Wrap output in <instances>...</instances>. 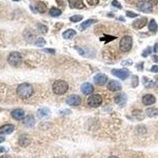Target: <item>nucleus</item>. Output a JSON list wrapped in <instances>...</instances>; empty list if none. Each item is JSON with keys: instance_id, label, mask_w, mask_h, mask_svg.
Returning a JSON list of instances; mask_svg holds the SVG:
<instances>
[{"instance_id": "obj_1", "label": "nucleus", "mask_w": 158, "mask_h": 158, "mask_svg": "<svg viewBox=\"0 0 158 158\" xmlns=\"http://www.w3.org/2000/svg\"><path fill=\"white\" fill-rule=\"evenodd\" d=\"M17 93L22 99L29 98L33 93V88L30 84L22 83L18 85L17 89Z\"/></svg>"}, {"instance_id": "obj_2", "label": "nucleus", "mask_w": 158, "mask_h": 158, "mask_svg": "<svg viewBox=\"0 0 158 158\" xmlns=\"http://www.w3.org/2000/svg\"><path fill=\"white\" fill-rule=\"evenodd\" d=\"M68 84L63 80H57L52 85V90L56 95L65 94L68 90Z\"/></svg>"}, {"instance_id": "obj_3", "label": "nucleus", "mask_w": 158, "mask_h": 158, "mask_svg": "<svg viewBox=\"0 0 158 158\" xmlns=\"http://www.w3.org/2000/svg\"><path fill=\"white\" fill-rule=\"evenodd\" d=\"M133 40L130 36H125L121 39L120 43V48L123 52H129L132 48Z\"/></svg>"}, {"instance_id": "obj_4", "label": "nucleus", "mask_w": 158, "mask_h": 158, "mask_svg": "<svg viewBox=\"0 0 158 158\" xmlns=\"http://www.w3.org/2000/svg\"><path fill=\"white\" fill-rule=\"evenodd\" d=\"M22 56L19 52H14L10 54L8 57V63L12 67H18L21 63Z\"/></svg>"}, {"instance_id": "obj_5", "label": "nucleus", "mask_w": 158, "mask_h": 158, "mask_svg": "<svg viewBox=\"0 0 158 158\" xmlns=\"http://www.w3.org/2000/svg\"><path fill=\"white\" fill-rule=\"evenodd\" d=\"M102 99L101 96H100L98 94H94L90 96L88 99V104L89 106H91L93 108H98L102 104Z\"/></svg>"}, {"instance_id": "obj_6", "label": "nucleus", "mask_w": 158, "mask_h": 158, "mask_svg": "<svg viewBox=\"0 0 158 158\" xmlns=\"http://www.w3.org/2000/svg\"><path fill=\"white\" fill-rule=\"evenodd\" d=\"M112 74L116 76V77H119L121 80H125L130 75V71L128 69L126 68H123V69H113L112 70Z\"/></svg>"}, {"instance_id": "obj_7", "label": "nucleus", "mask_w": 158, "mask_h": 158, "mask_svg": "<svg viewBox=\"0 0 158 158\" xmlns=\"http://www.w3.org/2000/svg\"><path fill=\"white\" fill-rule=\"evenodd\" d=\"M138 9L143 13L149 14L151 13L153 11V6L150 3H149L147 1H141L138 2L137 4Z\"/></svg>"}, {"instance_id": "obj_8", "label": "nucleus", "mask_w": 158, "mask_h": 158, "mask_svg": "<svg viewBox=\"0 0 158 158\" xmlns=\"http://www.w3.org/2000/svg\"><path fill=\"white\" fill-rule=\"evenodd\" d=\"M93 81L97 85L99 86H102L104 85H105L108 81V77L105 74H101V73H98L97 74L93 77Z\"/></svg>"}, {"instance_id": "obj_9", "label": "nucleus", "mask_w": 158, "mask_h": 158, "mask_svg": "<svg viewBox=\"0 0 158 158\" xmlns=\"http://www.w3.org/2000/svg\"><path fill=\"white\" fill-rule=\"evenodd\" d=\"M67 104L70 106H78L81 104V100L77 95H71L67 99Z\"/></svg>"}, {"instance_id": "obj_10", "label": "nucleus", "mask_w": 158, "mask_h": 158, "mask_svg": "<svg viewBox=\"0 0 158 158\" xmlns=\"http://www.w3.org/2000/svg\"><path fill=\"white\" fill-rule=\"evenodd\" d=\"M36 116H38L40 119H43V120L49 119L51 116V111L48 108H40L36 112Z\"/></svg>"}, {"instance_id": "obj_11", "label": "nucleus", "mask_w": 158, "mask_h": 158, "mask_svg": "<svg viewBox=\"0 0 158 158\" xmlns=\"http://www.w3.org/2000/svg\"><path fill=\"white\" fill-rule=\"evenodd\" d=\"M108 89L112 92H118L122 89V85L118 81L112 80L108 84Z\"/></svg>"}, {"instance_id": "obj_12", "label": "nucleus", "mask_w": 158, "mask_h": 158, "mask_svg": "<svg viewBox=\"0 0 158 158\" xmlns=\"http://www.w3.org/2000/svg\"><path fill=\"white\" fill-rule=\"evenodd\" d=\"M81 91L82 92V93L85 95H90L91 93H93V92L94 91L93 85L91 83L85 82L84 84L81 85Z\"/></svg>"}, {"instance_id": "obj_13", "label": "nucleus", "mask_w": 158, "mask_h": 158, "mask_svg": "<svg viewBox=\"0 0 158 158\" xmlns=\"http://www.w3.org/2000/svg\"><path fill=\"white\" fill-rule=\"evenodd\" d=\"M126 100H127V97L124 93H120L116 94L115 97V102H116V104H119V105L125 104Z\"/></svg>"}, {"instance_id": "obj_14", "label": "nucleus", "mask_w": 158, "mask_h": 158, "mask_svg": "<svg viewBox=\"0 0 158 158\" xmlns=\"http://www.w3.org/2000/svg\"><path fill=\"white\" fill-rule=\"evenodd\" d=\"M146 23H147V18H141L134 21L133 26L134 28L136 29H140V28H143L145 25H146Z\"/></svg>"}, {"instance_id": "obj_15", "label": "nucleus", "mask_w": 158, "mask_h": 158, "mask_svg": "<svg viewBox=\"0 0 158 158\" xmlns=\"http://www.w3.org/2000/svg\"><path fill=\"white\" fill-rule=\"evenodd\" d=\"M156 102V98L153 95L146 94L142 97V103L145 105H152Z\"/></svg>"}, {"instance_id": "obj_16", "label": "nucleus", "mask_w": 158, "mask_h": 158, "mask_svg": "<svg viewBox=\"0 0 158 158\" xmlns=\"http://www.w3.org/2000/svg\"><path fill=\"white\" fill-rule=\"evenodd\" d=\"M69 4L72 9H82L85 7L83 0H69Z\"/></svg>"}, {"instance_id": "obj_17", "label": "nucleus", "mask_w": 158, "mask_h": 158, "mask_svg": "<svg viewBox=\"0 0 158 158\" xmlns=\"http://www.w3.org/2000/svg\"><path fill=\"white\" fill-rule=\"evenodd\" d=\"M14 130V126L12 124H7L0 127V134H10Z\"/></svg>"}, {"instance_id": "obj_18", "label": "nucleus", "mask_w": 158, "mask_h": 158, "mask_svg": "<svg viewBox=\"0 0 158 158\" xmlns=\"http://www.w3.org/2000/svg\"><path fill=\"white\" fill-rule=\"evenodd\" d=\"M11 116L12 117L17 120H21L22 119H24V116H25V112L21 109H16L14 110L12 112H11Z\"/></svg>"}, {"instance_id": "obj_19", "label": "nucleus", "mask_w": 158, "mask_h": 158, "mask_svg": "<svg viewBox=\"0 0 158 158\" xmlns=\"http://www.w3.org/2000/svg\"><path fill=\"white\" fill-rule=\"evenodd\" d=\"M23 123H24L25 126H28V127H32V126L35 125L36 120L32 116H27L26 117L24 118Z\"/></svg>"}, {"instance_id": "obj_20", "label": "nucleus", "mask_w": 158, "mask_h": 158, "mask_svg": "<svg viewBox=\"0 0 158 158\" xmlns=\"http://www.w3.org/2000/svg\"><path fill=\"white\" fill-rule=\"evenodd\" d=\"M19 143L22 146H26L30 143V138L28 137V135L26 134H23L21 135L19 138Z\"/></svg>"}, {"instance_id": "obj_21", "label": "nucleus", "mask_w": 158, "mask_h": 158, "mask_svg": "<svg viewBox=\"0 0 158 158\" xmlns=\"http://www.w3.org/2000/svg\"><path fill=\"white\" fill-rule=\"evenodd\" d=\"M94 23H96V20L94 19H89L87 21L82 22L80 25V29L81 30H85L89 27H90L92 25H93Z\"/></svg>"}, {"instance_id": "obj_22", "label": "nucleus", "mask_w": 158, "mask_h": 158, "mask_svg": "<svg viewBox=\"0 0 158 158\" xmlns=\"http://www.w3.org/2000/svg\"><path fill=\"white\" fill-rule=\"evenodd\" d=\"M76 35V31L74 29H67L63 33V37L66 40H69L74 37Z\"/></svg>"}, {"instance_id": "obj_23", "label": "nucleus", "mask_w": 158, "mask_h": 158, "mask_svg": "<svg viewBox=\"0 0 158 158\" xmlns=\"http://www.w3.org/2000/svg\"><path fill=\"white\" fill-rule=\"evenodd\" d=\"M146 115L149 117H155V116H158V109L156 108H149L146 109L145 111Z\"/></svg>"}, {"instance_id": "obj_24", "label": "nucleus", "mask_w": 158, "mask_h": 158, "mask_svg": "<svg viewBox=\"0 0 158 158\" xmlns=\"http://www.w3.org/2000/svg\"><path fill=\"white\" fill-rule=\"evenodd\" d=\"M36 9L37 10L38 12L40 13H44L47 10V7H46V5L44 3L42 2H39L37 3V4L36 5Z\"/></svg>"}, {"instance_id": "obj_25", "label": "nucleus", "mask_w": 158, "mask_h": 158, "mask_svg": "<svg viewBox=\"0 0 158 158\" xmlns=\"http://www.w3.org/2000/svg\"><path fill=\"white\" fill-rule=\"evenodd\" d=\"M61 14H62V11H60L59 9L55 8V7L52 8L49 11V14L52 17H58V16H59Z\"/></svg>"}, {"instance_id": "obj_26", "label": "nucleus", "mask_w": 158, "mask_h": 158, "mask_svg": "<svg viewBox=\"0 0 158 158\" xmlns=\"http://www.w3.org/2000/svg\"><path fill=\"white\" fill-rule=\"evenodd\" d=\"M149 29L151 32H156L157 30V24L156 23L155 20H151L149 24Z\"/></svg>"}, {"instance_id": "obj_27", "label": "nucleus", "mask_w": 158, "mask_h": 158, "mask_svg": "<svg viewBox=\"0 0 158 158\" xmlns=\"http://www.w3.org/2000/svg\"><path fill=\"white\" fill-rule=\"evenodd\" d=\"M83 19V16H81V15H74V16H72V17H70V21H72V22H78V21H81Z\"/></svg>"}, {"instance_id": "obj_28", "label": "nucleus", "mask_w": 158, "mask_h": 158, "mask_svg": "<svg viewBox=\"0 0 158 158\" xmlns=\"http://www.w3.org/2000/svg\"><path fill=\"white\" fill-rule=\"evenodd\" d=\"M38 29L40 30V32L43 33V34H45L46 32H48V27L46 25H43V24H38L37 25Z\"/></svg>"}, {"instance_id": "obj_29", "label": "nucleus", "mask_w": 158, "mask_h": 158, "mask_svg": "<svg viewBox=\"0 0 158 158\" xmlns=\"http://www.w3.org/2000/svg\"><path fill=\"white\" fill-rule=\"evenodd\" d=\"M46 41L44 38H39L35 42V45L37 47H44L45 45Z\"/></svg>"}, {"instance_id": "obj_30", "label": "nucleus", "mask_w": 158, "mask_h": 158, "mask_svg": "<svg viewBox=\"0 0 158 158\" xmlns=\"http://www.w3.org/2000/svg\"><path fill=\"white\" fill-rule=\"evenodd\" d=\"M138 76H133L132 77V85H133V87H137L138 85Z\"/></svg>"}, {"instance_id": "obj_31", "label": "nucleus", "mask_w": 158, "mask_h": 158, "mask_svg": "<svg viewBox=\"0 0 158 158\" xmlns=\"http://www.w3.org/2000/svg\"><path fill=\"white\" fill-rule=\"evenodd\" d=\"M151 52H152V49H151V48L150 47H148L145 50L144 52H142V56L143 57H147L149 54H151Z\"/></svg>"}, {"instance_id": "obj_32", "label": "nucleus", "mask_w": 158, "mask_h": 158, "mask_svg": "<svg viewBox=\"0 0 158 158\" xmlns=\"http://www.w3.org/2000/svg\"><path fill=\"white\" fill-rule=\"evenodd\" d=\"M112 4L113 7H115L116 8H118V9H122V5L117 1V0H113L112 3Z\"/></svg>"}, {"instance_id": "obj_33", "label": "nucleus", "mask_w": 158, "mask_h": 158, "mask_svg": "<svg viewBox=\"0 0 158 158\" xmlns=\"http://www.w3.org/2000/svg\"><path fill=\"white\" fill-rule=\"evenodd\" d=\"M126 16L129 17V18H136L138 16V14H136V13H134V12H131V11H127L126 13Z\"/></svg>"}, {"instance_id": "obj_34", "label": "nucleus", "mask_w": 158, "mask_h": 158, "mask_svg": "<svg viewBox=\"0 0 158 158\" xmlns=\"http://www.w3.org/2000/svg\"><path fill=\"white\" fill-rule=\"evenodd\" d=\"M86 2L88 3L89 5H90V6H94V5H97V4L99 3L100 0H86Z\"/></svg>"}, {"instance_id": "obj_35", "label": "nucleus", "mask_w": 158, "mask_h": 158, "mask_svg": "<svg viewBox=\"0 0 158 158\" xmlns=\"http://www.w3.org/2000/svg\"><path fill=\"white\" fill-rule=\"evenodd\" d=\"M42 52L46 53H48V54H55L56 51L54 49H49V48H46V49H43Z\"/></svg>"}, {"instance_id": "obj_36", "label": "nucleus", "mask_w": 158, "mask_h": 158, "mask_svg": "<svg viewBox=\"0 0 158 158\" xmlns=\"http://www.w3.org/2000/svg\"><path fill=\"white\" fill-rule=\"evenodd\" d=\"M132 63H132V61H131V60H130V59L124 60L123 63H122V65H123V66H128V65L130 66V65H131Z\"/></svg>"}, {"instance_id": "obj_37", "label": "nucleus", "mask_w": 158, "mask_h": 158, "mask_svg": "<svg viewBox=\"0 0 158 158\" xmlns=\"http://www.w3.org/2000/svg\"><path fill=\"white\" fill-rule=\"evenodd\" d=\"M150 70L153 73H158V66H153Z\"/></svg>"}, {"instance_id": "obj_38", "label": "nucleus", "mask_w": 158, "mask_h": 158, "mask_svg": "<svg viewBox=\"0 0 158 158\" xmlns=\"http://www.w3.org/2000/svg\"><path fill=\"white\" fill-rule=\"evenodd\" d=\"M74 48L77 50L80 55H81V56H82V55H84V51H83V50H81L80 48H78V47H74Z\"/></svg>"}, {"instance_id": "obj_39", "label": "nucleus", "mask_w": 158, "mask_h": 158, "mask_svg": "<svg viewBox=\"0 0 158 158\" xmlns=\"http://www.w3.org/2000/svg\"><path fill=\"white\" fill-rule=\"evenodd\" d=\"M150 3L153 4H155V5H157L158 3V0H150Z\"/></svg>"}, {"instance_id": "obj_40", "label": "nucleus", "mask_w": 158, "mask_h": 158, "mask_svg": "<svg viewBox=\"0 0 158 158\" xmlns=\"http://www.w3.org/2000/svg\"><path fill=\"white\" fill-rule=\"evenodd\" d=\"M153 59H154L155 62L158 63V56H153Z\"/></svg>"}, {"instance_id": "obj_41", "label": "nucleus", "mask_w": 158, "mask_h": 158, "mask_svg": "<svg viewBox=\"0 0 158 158\" xmlns=\"http://www.w3.org/2000/svg\"><path fill=\"white\" fill-rule=\"evenodd\" d=\"M5 152V149L3 146H0V153H3Z\"/></svg>"}, {"instance_id": "obj_42", "label": "nucleus", "mask_w": 158, "mask_h": 158, "mask_svg": "<svg viewBox=\"0 0 158 158\" xmlns=\"http://www.w3.org/2000/svg\"><path fill=\"white\" fill-rule=\"evenodd\" d=\"M0 158H11L9 155H4V156H3V157H1Z\"/></svg>"}, {"instance_id": "obj_43", "label": "nucleus", "mask_w": 158, "mask_h": 158, "mask_svg": "<svg viewBox=\"0 0 158 158\" xmlns=\"http://www.w3.org/2000/svg\"><path fill=\"white\" fill-rule=\"evenodd\" d=\"M4 141H5V138L3 137H0V143L3 142Z\"/></svg>"}, {"instance_id": "obj_44", "label": "nucleus", "mask_w": 158, "mask_h": 158, "mask_svg": "<svg viewBox=\"0 0 158 158\" xmlns=\"http://www.w3.org/2000/svg\"><path fill=\"white\" fill-rule=\"evenodd\" d=\"M154 52H157V44H155Z\"/></svg>"}, {"instance_id": "obj_45", "label": "nucleus", "mask_w": 158, "mask_h": 158, "mask_svg": "<svg viewBox=\"0 0 158 158\" xmlns=\"http://www.w3.org/2000/svg\"><path fill=\"white\" fill-rule=\"evenodd\" d=\"M108 158H119L118 157H116V156H112V157H109Z\"/></svg>"}, {"instance_id": "obj_46", "label": "nucleus", "mask_w": 158, "mask_h": 158, "mask_svg": "<svg viewBox=\"0 0 158 158\" xmlns=\"http://www.w3.org/2000/svg\"><path fill=\"white\" fill-rule=\"evenodd\" d=\"M13 1H15V2H18V1H20V0H13Z\"/></svg>"}]
</instances>
